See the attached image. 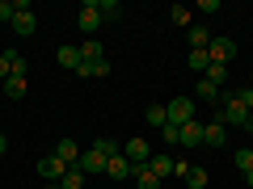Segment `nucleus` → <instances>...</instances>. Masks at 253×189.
I'll list each match as a JSON object with an SVG mask.
<instances>
[{"label": "nucleus", "instance_id": "33", "mask_svg": "<svg viewBox=\"0 0 253 189\" xmlns=\"http://www.w3.org/2000/svg\"><path fill=\"white\" fill-rule=\"evenodd\" d=\"M232 93H236V101H241V105L253 114V89H249V84H245V89H232Z\"/></svg>", "mask_w": 253, "mask_h": 189}, {"label": "nucleus", "instance_id": "9", "mask_svg": "<svg viewBox=\"0 0 253 189\" xmlns=\"http://www.w3.org/2000/svg\"><path fill=\"white\" fill-rule=\"evenodd\" d=\"M131 172H135V168H131V160H126L123 152L106 160V177H110V181H131Z\"/></svg>", "mask_w": 253, "mask_h": 189}, {"label": "nucleus", "instance_id": "17", "mask_svg": "<svg viewBox=\"0 0 253 189\" xmlns=\"http://www.w3.org/2000/svg\"><path fill=\"white\" fill-rule=\"evenodd\" d=\"M207 168L203 164H190V172H186V189H207Z\"/></svg>", "mask_w": 253, "mask_h": 189}, {"label": "nucleus", "instance_id": "26", "mask_svg": "<svg viewBox=\"0 0 253 189\" xmlns=\"http://www.w3.org/2000/svg\"><path fill=\"white\" fill-rule=\"evenodd\" d=\"M144 122H148V126H156V130H161V126L169 122V114H165V105H148V109H144Z\"/></svg>", "mask_w": 253, "mask_h": 189}, {"label": "nucleus", "instance_id": "11", "mask_svg": "<svg viewBox=\"0 0 253 189\" xmlns=\"http://www.w3.org/2000/svg\"><path fill=\"white\" fill-rule=\"evenodd\" d=\"M131 168H135V172H131V181H135L139 189H161V177H156L148 164H131Z\"/></svg>", "mask_w": 253, "mask_h": 189}, {"label": "nucleus", "instance_id": "7", "mask_svg": "<svg viewBox=\"0 0 253 189\" xmlns=\"http://www.w3.org/2000/svg\"><path fill=\"white\" fill-rule=\"evenodd\" d=\"M68 168H72V164H63L55 152L38 160V177H42V181H63V172H68Z\"/></svg>", "mask_w": 253, "mask_h": 189}, {"label": "nucleus", "instance_id": "32", "mask_svg": "<svg viewBox=\"0 0 253 189\" xmlns=\"http://www.w3.org/2000/svg\"><path fill=\"white\" fill-rule=\"evenodd\" d=\"M93 143L101 147V156H106V160H110V156H118V152H123V147H118L114 139H93Z\"/></svg>", "mask_w": 253, "mask_h": 189}, {"label": "nucleus", "instance_id": "25", "mask_svg": "<svg viewBox=\"0 0 253 189\" xmlns=\"http://www.w3.org/2000/svg\"><path fill=\"white\" fill-rule=\"evenodd\" d=\"M84 181H89V177H84L81 168H68V172H63V181H59V189H84Z\"/></svg>", "mask_w": 253, "mask_h": 189}, {"label": "nucleus", "instance_id": "6", "mask_svg": "<svg viewBox=\"0 0 253 189\" xmlns=\"http://www.w3.org/2000/svg\"><path fill=\"white\" fill-rule=\"evenodd\" d=\"M76 26H81V34H84V38H93V34L101 30V13H97V0H89V4L81 9V17H76Z\"/></svg>", "mask_w": 253, "mask_h": 189}, {"label": "nucleus", "instance_id": "8", "mask_svg": "<svg viewBox=\"0 0 253 189\" xmlns=\"http://www.w3.org/2000/svg\"><path fill=\"white\" fill-rule=\"evenodd\" d=\"M123 156H126L131 164H148V160H152V143H148V139H126Z\"/></svg>", "mask_w": 253, "mask_h": 189}, {"label": "nucleus", "instance_id": "5", "mask_svg": "<svg viewBox=\"0 0 253 189\" xmlns=\"http://www.w3.org/2000/svg\"><path fill=\"white\" fill-rule=\"evenodd\" d=\"M13 30H17V38H30L38 30V17H34V9H30L26 0H17V17H13Z\"/></svg>", "mask_w": 253, "mask_h": 189}, {"label": "nucleus", "instance_id": "27", "mask_svg": "<svg viewBox=\"0 0 253 189\" xmlns=\"http://www.w3.org/2000/svg\"><path fill=\"white\" fill-rule=\"evenodd\" d=\"M161 139H165V143H169V147H177V143H181V126L165 122V126H161Z\"/></svg>", "mask_w": 253, "mask_h": 189}, {"label": "nucleus", "instance_id": "35", "mask_svg": "<svg viewBox=\"0 0 253 189\" xmlns=\"http://www.w3.org/2000/svg\"><path fill=\"white\" fill-rule=\"evenodd\" d=\"M13 76V67H9V55H0V80H9Z\"/></svg>", "mask_w": 253, "mask_h": 189}, {"label": "nucleus", "instance_id": "37", "mask_svg": "<svg viewBox=\"0 0 253 189\" xmlns=\"http://www.w3.org/2000/svg\"><path fill=\"white\" fill-rule=\"evenodd\" d=\"M245 185H249V189H253V172H245Z\"/></svg>", "mask_w": 253, "mask_h": 189}, {"label": "nucleus", "instance_id": "1", "mask_svg": "<svg viewBox=\"0 0 253 189\" xmlns=\"http://www.w3.org/2000/svg\"><path fill=\"white\" fill-rule=\"evenodd\" d=\"M215 122H224V126H249L253 114L241 105V101H236L232 89H219V114H215Z\"/></svg>", "mask_w": 253, "mask_h": 189}, {"label": "nucleus", "instance_id": "30", "mask_svg": "<svg viewBox=\"0 0 253 189\" xmlns=\"http://www.w3.org/2000/svg\"><path fill=\"white\" fill-rule=\"evenodd\" d=\"M9 55V67H13V76H26V55H17V51H4Z\"/></svg>", "mask_w": 253, "mask_h": 189}, {"label": "nucleus", "instance_id": "2", "mask_svg": "<svg viewBox=\"0 0 253 189\" xmlns=\"http://www.w3.org/2000/svg\"><path fill=\"white\" fill-rule=\"evenodd\" d=\"M76 168H81L84 177H106V156H101V147L93 143L89 152H81V160H76Z\"/></svg>", "mask_w": 253, "mask_h": 189}, {"label": "nucleus", "instance_id": "38", "mask_svg": "<svg viewBox=\"0 0 253 189\" xmlns=\"http://www.w3.org/2000/svg\"><path fill=\"white\" fill-rule=\"evenodd\" d=\"M38 189H59V185H38Z\"/></svg>", "mask_w": 253, "mask_h": 189}, {"label": "nucleus", "instance_id": "40", "mask_svg": "<svg viewBox=\"0 0 253 189\" xmlns=\"http://www.w3.org/2000/svg\"><path fill=\"white\" fill-rule=\"evenodd\" d=\"M249 89H253V80H249Z\"/></svg>", "mask_w": 253, "mask_h": 189}, {"label": "nucleus", "instance_id": "29", "mask_svg": "<svg viewBox=\"0 0 253 189\" xmlns=\"http://www.w3.org/2000/svg\"><path fill=\"white\" fill-rule=\"evenodd\" d=\"M236 168H241V172H253V147H241V152H236Z\"/></svg>", "mask_w": 253, "mask_h": 189}, {"label": "nucleus", "instance_id": "16", "mask_svg": "<svg viewBox=\"0 0 253 189\" xmlns=\"http://www.w3.org/2000/svg\"><path fill=\"white\" fill-rule=\"evenodd\" d=\"M55 156H59L63 164H72V168H76V160H81V147H76L72 139H59V147H55Z\"/></svg>", "mask_w": 253, "mask_h": 189}, {"label": "nucleus", "instance_id": "15", "mask_svg": "<svg viewBox=\"0 0 253 189\" xmlns=\"http://www.w3.org/2000/svg\"><path fill=\"white\" fill-rule=\"evenodd\" d=\"M211 46V30L207 26H190V51H207Z\"/></svg>", "mask_w": 253, "mask_h": 189}, {"label": "nucleus", "instance_id": "12", "mask_svg": "<svg viewBox=\"0 0 253 189\" xmlns=\"http://www.w3.org/2000/svg\"><path fill=\"white\" fill-rule=\"evenodd\" d=\"M203 143H207V147H224V143H228L224 122H207V126H203Z\"/></svg>", "mask_w": 253, "mask_h": 189}, {"label": "nucleus", "instance_id": "19", "mask_svg": "<svg viewBox=\"0 0 253 189\" xmlns=\"http://www.w3.org/2000/svg\"><path fill=\"white\" fill-rule=\"evenodd\" d=\"M186 67H190V72H194V76H203V72H207V67H211L207 51H190V55H186Z\"/></svg>", "mask_w": 253, "mask_h": 189}, {"label": "nucleus", "instance_id": "31", "mask_svg": "<svg viewBox=\"0 0 253 189\" xmlns=\"http://www.w3.org/2000/svg\"><path fill=\"white\" fill-rule=\"evenodd\" d=\"M13 17H17V0H0V21L13 26Z\"/></svg>", "mask_w": 253, "mask_h": 189}, {"label": "nucleus", "instance_id": "22", "mask_svg": "<svg viewBox=\"0 0 253 189\" xmlns=\"http://www.w3.org/2000/svg\"><path fill=\"white\" fill-rule=\"evenodd\" d=\"M199 80H211L215 89H224V80H228V67H224V63H211V67L199 76Z\"/></svg>", "mask_w": 253, "mask_h": 189}, {"label": "nucleus", "instance_id": "39", "mask_svg": "<svg viewBox=\"0 0 253 189\" xmlns=\"http://www.w3.org/2000/svg\"><path fill=\"white\" fill-rule=\"evenodd\" d=\"M249 139H253V122H249Z\"/></svg>", "mask_w": 253, "mask_h": 189}, {"label": "nucleus", "instance_id": "34", "mask_svg": "<svg viewBox=\"0 0 253 189\" xmlns=\"http://www.w3.org/2000/svg\"><path fill=\"white\" fill-rule=\"evenodd\" d=\"M199 13H219V0H199Z\"/></svg>", "mask_w": 253, "mask_h": 189}, {"label": "nucleus", "instance_id": "10", "mask_svg": "<svg viewBox=\"0 0 253 189\" xmlns=\"http://www.w3.org/2000/svg\"><path fill=\"white\" fill-rule=\"evenodd\" d=\"M76 76H84V80H101V76H110V59L101 55V59H81V67H76Z\"/></svg>", "mask_w": 253, "mask_h": 189}, {"label": "nucleus", "instance_id": "18", "mask_svg": "<svg viewBox=\"0 0 253 189\" xmlns=\"http://www.w3.org/2000/svg\"><path fill=\"white\" fill-rule=\"evenodd\" d=\"M148 168H152L156 172V177H169V172H173V160H169V156H165V152H152V160H148Z\"/></svg>", "mask_w": 253, "mask_h": 189}, {"label": "nucleus", "instance_id": "4", "mask_svg": "<svg viewBox=\"0 0 253 189\" xmlns=\"http://www.w3.org/2000/svg\"><path fill=\"white\" fill-rule=\"evenodd\" d=\"M207 59H211V63H224V67H228V63L236 59V42H232V38H211Z\"/></svg>", "mask_w": 253, "mask_h": 189}, {"label": "nucleus", "instance_id": "20", "mask_svg": "<svg viewBox=\"0 0 253 189\" xmlns=\"http://www.w3.org/2000/svg\"><path fill=\"white\" fill-rule=\"evenodd\" d=\"M4 97H9V101L26 97V76H9V80H4Z\"/></svg>", "mask_w": 253, "mask_h": 189}, {"label": "nucleus", "instance_id": "14", "mask_svg": "<svg viewBox=\"0 0 253 189\" xmlns=\"http://www.w3.org/2000/svg\"><path fill=\"white\" fill-rule=\"evenodd\" d=\"M194 97L207 101V105H219V89H215L211 80H194Z\"/></svg>", "mask_w": 253, "mask_h": 189}, {"label": "nucleus", "instance_id": "21", "mask_svg": "<svg viewBox=\"0 0 253 189\" xmlns=\"http://www.w3.org/2000/svg\"><path fill=\"white\" fill-rule=\"evenodd\" d=\"M59 67H81V46H59Z\"/></svg>", "mask_w": 253, "mask_h": 189}, {"label": "nucleus", "instance_id": "36", "mask_svg": "<svg viewBox=\"0 0 253 189\" xmlns=\"http://www.w3.org/2000/svg\"><path fill=\"white\" fill-rule=\"evenodd\" d=\"M9 152V135H4V130H0V156Z\"/></svg>", "mask_w": 253, "mask_h": 189}, {"label": "nucleus", "instance_id": "28", "mask_svg": "<svg viewBox=\"0 0 253 189\" xmlns=\"http://www.w3.org/2000/svg\"><path fill=\"white\" fill-rule=\"evenodd\" d=\"M169 21H173V26H190V9H186V4H173V9H169Z\"/></svg>", "mask_w": 253, "mask_h": 189}, {"label": "nucleus", "instance_id": "13", "mask_svg": "<svg viewBox=\"0 0 253 189\" xmlns=\"http://www.w3.org/2000/svg\"><path fill=\"white\" fill-rule=\"evenodd\" d=\"M181 147H203V122L199 118L181 126Z\"/></svg>", "mask_w": 253, "mask_h": 189}, {"label": "nucleus", "instance_id": "3", "mask_svg": "<svg viewBox=\"0 0 253 189\" xmlns=\"http://www.w3.org/2000/svg\"><path fill=\"white\" fill-rule=\"evenodd\" d=\"M165 114H169V122H173V126L194 122V97H173L169 105H165Z\"/></svg>", "mask_w": 253, "mask_h": 189}, {"label": "nucleus", "instance_id": "23", "mask_svg": "<svg viewBox=\"0 0 253 189\" xmlns=\"http://www.w3.org/2000/svg\"><path fill=\"white\" fill-rule=\"evenodd\" d=\"M97 13H101V21H118L123 17V4L118 0H97Z\"/></svg>", "mask_w": 253, "mask_h": 189}, {"label": "nucleus", "instance_id": "24", "mask_svg": "<svg viewBox=\"0 0 253 189\" xmlns=\"http://www.w3.org/2000/svg\"><path fill=\"white\" fill-rule=\"evenodd\" d=\"M101 55H106V46H101L97 38H84V42H81V59H84V63H89V59H101Z\"/></svg>", "mask_w": 253, "mask_h": 189}]
</instances>
